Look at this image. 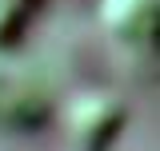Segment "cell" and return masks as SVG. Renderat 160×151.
Wrapping results in <instances>:
<instances>
[{
    "label": "cell",
    "instance_id": "3957f363",
    "mask_svg": "<svg viewBox=\"0 0 160 151\" xmlns=\"http://www.w3.org/2000/svg\"><path fill=\"white\" fill-rule=\"evenodd\" d=\"M32 8H36V0H0V52L20 44Z\"/></svg>",
    "mask_w": 160,
    "mask_h": 151
},
{
    "label": "cell",
    "instance_id": "6da1fadb",
    "mask_svg": "<svg viewBox=\"0 0 160 151\" xmlns=\"http://www.w3.org/2000/svg\"><path fill=\"white\" fill-rule=\"evenodd\" d=\"M124 119H128L124 99L116 92H104V88H80V92H72L60 103L64 135L80 151H104L120 135Z\"/></svg>",
    "mask_w": 160,
    "mask_h": 151
},
{
    "label": "cell",
    "instance_id": "7a4b0ae2",
    "mask_svg": "<svg viewBox=\"0 0 160 151\" xmlns=\"http://www.w3.org/2000/svg\"><path fill=\"white\" fill-rule=\"evenodd\" d=\"M100 28L120 48L160 52V0H100Z\"/></svg>",
    "mask_w": 160,
    "mask_h": 151
}]
</instances>
